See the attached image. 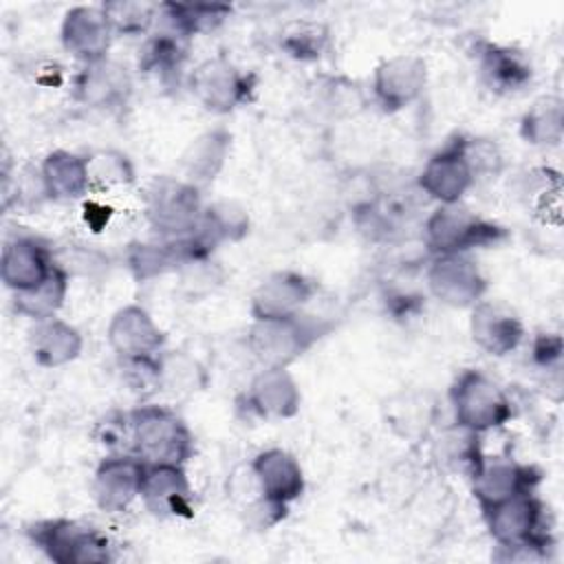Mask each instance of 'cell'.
<instances>
[{"label": "cell", "mask_w": 564, "mask_h": 564, "mask_svg": "<svg viewBox=\"0 0 564 564\" xmlns=\"http://www.w3.org/2000/svg\"><path fill=\"white\" fill-rule=\"evenodd\" d=\"M482 513L498 546H538L546 551L553 544L546 507L535 494L513 496L482 509Z\"/></svg>", "instance_id": "cell-4"}, {"label": "cell", "mask_w": 564, "mask_h": 564, "mask_svg": "<svg viewBox=\"0 0 564 564\" xmlns=\"http://www.w3.org/2000/svg\"><path fill=\"white\" fill-rule=\"evenodd\" d=\"M328 44V29L319 22H293L280 33V46L286 55L308 62L322 57Z\"/></svg>", "instance_id": "cell-34"}, {"label": "cell", "mask_w": 564, "mask_h": 564, "mask_svg": "<svg viewBox=\"0 0 564 564\" xmlns=\"http://www.w3.org/2000/svg\"><path fill=\"white\" fill-rule=\"evenodd\" d=\"M130 452L143 463L183 465L194 452L185 421L165 405H139L128 414Z\"/></svg>", "instance_id": "cell-1"}, {"label": "cell", "mask_w": 564, "mask_h": 564, "mask_svg": "<svg viewBox=\"0 0 564 564\" xmlns=\"http://www.w3.org/2000/svg\"><path fill=\"white\" fill-rule=\"evenodd\" d=\"M328 330H330L328 322L297 313L289 317L256 319L247 341L251 352L264 366L286 368Z\"/></svg>", "instance_id": "cell-2"}, {"label": "cell", "mask_w": 564, "mask_h": 564, "mask_svg": "<svg viewBox=\"0 0 564 564\" xmlns=\"http://www.w3.org/2000/svg\"><path fill=\"white\" fill-rule=\"evenodd\" d=\"M427 284L434 297L458 308L480 302L487 289V280L482 278L476 262L463 253L436 256L427 271Z\"/></svg>", "instance_id": "cell-11"}, {"label": "cell", "mask_w": 564, "mask_h": 564, "mask_svg": "<svg viewBox=\"0 0 564 564\" xmlns=\"http://www.w3.org/2000/svg\"><path fill=\"white\" fill-rule=\"evenodd\" d=\"M247 405L264 419H289L300 410V390L286 368L264 366L247 390Z\"/></svg>", "instance_id": "cell-22"}, {"label": "cell", "mask_w": 564, "mask_h": 564, "mask_svg": "<svg viewBox=\"0 0 564 564\" xmlns=\"http://www.w3.org/2000/svg\"><path fill=\"white\" fill-rule=\"evenodd\" d=\"M183 264L181 251L174 240L161 242V245H145L137 242L128 249V267L137 280H150L165 271L176 269Z\"/></svg>", "instance_id": "cell-31"}, {"label": "cell", "mask_w": 564, "mask_h": 564, "mask_svg": "<svg viewBox=\"0 0 564 564\" xmlns=\"http://www.w3.org/2000/svg\"><path fill=\"white\" fill-rule=\"evenodd\" d=\"M542 480V471L535 465L518 463L513 458H487L471 476L474 496L480 502V509L494 507L513 496L533 494Z\"/></svg>", "instance_id": "cell-10"}, {"label": "cell", "mask_w": 564, "mask_h": 564, "mask_svg": "<svg viewBox=\"0 0 564 564\" xmlns=\"http://www.w3.org/2000/svg\"><path fill=\"white\" fill-rule=\"evenodd\" d=\"M478 68L485 84L496 93L522 90L533 75L531 62L524 53L491 42H485L478 48Z\"/></svg>", "instance_id": "cell-23"}, {"label": "cell", "mask_w": 564, "mask_h": 564, "mask_svg": "<svg viewBox=\"0 0 564 564\" xmlns=\"http://www.w3.org/2000/svg\"><path fill=\"white\" fill-rule=\"evenodd\" d=\"M564 132V106L560 97L544 95L533 101L520 123V134L533 145H555Z\"/></svg>", "instance_id": "cell-30"}, {"label": "cell", "mask_w": 564, "mask_h": 564, "mask_svg": "<svg viewBox=\"0 0 564 564\" xmlns=\"http://www.w3.org/2000/svg\"><path fill=\"white\" fill-rule=\"evenodd\" d=\"M55 267L51 247L35 236H15L2 247L0 278L13 293L42 284Z\"/></svg>", "instance_id": "cell-13"}, {"label": "cell", "mask_w": 564, "mask_h": 564, "mask_svg": "<svg viewBox=\"0 0 564 564\" xmlns=\"http://www.w3.org/2000/svg\"><path fill=\"white\" fill-rule=\"evenodd\" d=\"M253 480L260 494L280 505L293 502L304 491V474L293 454L284 449H264L251 463Z\"/></svg>", "instance_id": "cell-21"}, {"label": "cell", "mask_w": 564, "mask_h": 564, "mask_svg": "<svg viewBox=\"0 0 564 564\" xmlns=\"http://www.w3.org/2000/svg\"><path fill=\"white\" fill-rule=\"evenodd\" d=\"M75 97L90 108H121L128 104L132 93L130 75L123 66L101 59L95 64H84L82 73L75 77Z\"/></svg>", "instance_id": "cell-19"}, {"label": "cell", "mask_w": 564, "mask_h": 564, "mask_svg": "<svg viewBox=\"0 0 564 564\" xmlns=\"http://www.w3.org/2000/svg\"><path fill=\"white\" fill-rule=\"evenodd\" d=\"M187 40L172 29L150 35L141 48L139 68L143 73H156L163 82L176 77L187 59Z\"/></svg>", "instance_id": "cell-27"}, {"label": "cell", "mask_w": 564, "mask_h": 564, "mask_svg": "<svg viewBox=\"0 0 564 564\" xmlns=\"http://www.w3.org/2000/svg\"><path fill=\"white\" fill-rule=\"evenodd\" d=\"M112 29L101 7H73L62 22L64 48L84 64L106 59Z\"/></svg>", "instance_id": "cell-16"}, {"label": "cell", "mask_w": 564, "mask_h": 564, "mask_svg": "<svg viewBox=\"0 0 564 564\" xmlns=\"http://www.w3.org/2000/svg\"><path fill=\"white\" fill-rule=\"evenodd\" d=\"M68 291V273L64 267H55L53 273L37 286L29 291H18L13 293V308L15 313L42 322L48 317H55L59 306L64 304Z\"/></svg>", "instance_id": "cell-29"}, {"label": "cell", "mask_w": 564, "mask_h": 564, "mask_svg": "<svg viewBox=\"0 0 564 564\" xmlns=\"http://www.w3.org/2000/svg\"><path fill=\"white\" fill-rule=\"evenodd\" d=\"M449 399L456 425L478 434L502 427L513 416L509 394L480 370L460 372L452 386Z\"/></svg>", "instance_id": "cell-3"}, {"label": "cell", "mask_w": 564, "mask_h": 564, "mask_svg": "<svg viewBox=\"0 0 564 564\" xmlns=\"http://www.w3.org/2000/svg\"><path fill=\"white\" fill-rule=\"evenodd\" d=\"M86 161H88L90 187L110 189V187L134 181V170L130 159L117 150H99L86 156Z\"/></svg>", "instance_id": "cell-35"}, {"label": "cell", "mask_w": 564, "mask_h": 564, "mask_svg": "<svg viewBox=\"0 0 564 564\" xmlns=\"http://www.w3.org/2000/svg\"><path fill=\"white\" fill-rule=\"evenodd\" d=\"M192 95L212 112H229L251 99L253 75L216 57L203 62L189 77Z\"/></svg>", "instance_id": "cell-8"}, {"label": "cell", "mask_w": 564, "mask_h": 564, "mask_svg": "<svg viewBox=\"0 0 564 564\" xmlns=\"http://www.w3.org/2000/svg\"><path fill=\"white\" fill-rule=\"evenodd\" d=\"M31 352L44 368H59L82 352V335L64 319L48 317L35 322L31 330Z\"/></svg>", "instance_id": "cell-25"}, {"label": "cell", "mask_w": 564, "mask_h": 564, "mask_svg": "<svg viewBox=\"0 0 564 564\" xmlns=\"http://www.w3.org/2000/svg\"><path fill=\"white\" fill-rule=\"evenodd\" d=\"M42 181L51 200H75L88 194V161L75 152L55 150L42 163Z\"/></svg>", "instance_id": "cell-24"}, {"label": "cell", "mask_w": 564, "mask_h": 564, "mask_svg": "<svg viewBox=\"0 0 564 564\" xmlns=\"http://www.w3.org/2000/svg\"><path fill=\"white\" fill-rule=\"evenodd\" d=\"M108 24L115 35H143L152 26L159 7L150 2H134V0H115L101 4Z\"/></svg>", "instance_id": "cell-33"}, {"label": "cell", "mask_w": 564, "mask_h": 564, "mask_svg": "<svg viewBox=\"0 0 564 564\" xmlns=\"http://www.w3.org/2000/svg\"><path fill=\"white\" fill-rule=\"evenodd\" d=\"M229 132L220 128L200 134L183 154V170L187 174V183L198 187L200 183L214 181L229 152Z\"/></svg>", "instance_id": "cell-26"}, {"label": "cell", "mask_w": 564, "mask_h": 564, "mask_svg": "<svg viewBox=\"0 0 564 564\" xmlns=\"http://www.w3.org/2000/svg\"><path fill=\"white\" fill-rule=\"evenodd\" d=\"M482 449H480V434L471 432L467 427L456 425L441 438V458L452 469H458L460 474H467L469 478L482 463Z\"/></svg>", "instance_id": "cell-32"}, {"label": "cell", "mask_w": 564, "mask_h": 564, "mask_svg": "<svg viewBox=\"0 0 564 564\" xmlns=\"http://www.w3.org/2000/svg\"><path fill=\"white\" fill-rule=\"evenodd\" d=\"M562 357V337L555 333H546L540 335L533 344V359L538 366L542 368H551L557 366Z\"/></svg>", "instance_id": "cell-36"}, {"label": "cell", "mask_w": 564, "mask_h": 564, "mask_svg": "<svg viewBox=\"0 0 564 564\" xmlns=\"http://www.w3.org/2000/svg\"><path fill=\"white\" fill-rule=\"evenodd\" d=\"M467 137H456L447 141L432 159L425 163L419 176V187L438 200L441 205H454L471 187L476 174L465 150Z\"/></svg>", "instance_id": "cell-9"}, {"label": "cell", "mask_w": 564, "mask_h": 564, "mask_svg": "<svg viewBox=\"0 0 564 564\" xmlns=\"http://www.w3.org/2000/svg\"><path fill=\"white\" fill-rule=\"evenodd\" d=\"M145 463L132 452L106 456L95 471V500L108 513H119L141 496Z\"/></svg>", "instance_id": "cell-12"}, {"label": "cell", "mask_w": 564, "mask_h": 564, "mask_svg": "<svg viewBox=\"0 0 564 564\" xmlns=\"http://www.w3.org/2000/svg\"><path fill=\"white\" fill-rule=\"evenodd\" d=\"M31 542L40 546L46 557L59 564H88L110 560L108 540L90 527L75 520H40L26 529Z\"/></svg>", "instance_id": "cell-7"}, {"label": "cell", "mask_w": 564, "mask_h": 564, "mask_svg": "<svg viewBox=\"0 0 564 564\" xmlns=\"http://www.w3.org/2000/svg\"><path fill=\"white\" fill-rule=\"evenodd\" d=\"M159 11L165 15L172 31L192 37L218 29L229 18L231 7L218 2H163Z\"/></svg>", "instance_id": "cell-28"}, {"label": "cell", "mask_w": 564, "mask_h": 564, "mask_svg": "<svg viewBox=\"0 0 564 564\" xmlns=\"http://www.w3.org/2000/svg\"><path fill=\"white\" fill-rule=\"evenodd\" d=\"M108 341L119 359L154 357L161 350L165 335L145 308L130 304L112 315L108 324Z\"/></svg>", "instance_id": "cell-18"}, {"label": "cell", "mask_w": 564, "mask_h": 564, "mask_svg": "<svg viewBox=\"0 0 564 564\" xmlns=\"http://www.w3.org/2000/svg\"><path fill=\"white\" fill-rule=\"evenodd\" d=\"M315 284L297 271L271 273L251 297L253 319H273L302 313V306L313 297Z\"/></svg>", "instance_id": "cell-17"}, {"label": "cell", "mask_w": 564, "mask_h": 564, "mask_svg": "<svg viewBox=\"0 0 564 564\" xmlns=\"http://www.w3.org/2000/svg\"><path fill=\"white\" fill-rule=\"evenodd\" d=\"M425 86V62L416 55H397L381 62L372 77L377 104L386 112L410 106Z\"/></svg>", "instance_id": "cell-14"}, {"label": "cell", "mask_w": 564, "mask_h": 564, "mask_svg": "<svg viewBox=\"0 0 564 564\" xmlns=\"http://www.w3.org/2000/svg\"><path fill=\"white\" fill-rule=\"evenodd\" d=\"M524 328L516 313L491 300H480L471 311V337L489 355H507L522 341Z\"/></svg>", "instance_id": "cell-20"}, {"label": "cell", "mask_w": 564, "mask_h": 564, "mask_svg": "<svg viewBox=\"0 0 564 564\" xmlns=\"http://www.w3.org/2000/svg\"><path fill=\"white\" fill-rule=\"evenodd\" d=\"M203 212L198 187L187 181L161 176L154 178L145 192L148 223L156 234L170 240L194 231Z\"/></svg>", "instance_id": "cell-5"}, {"label": "cell", "mask_w": 564, "mask_h": 564, "mask_svg": "<svg viewBox=\"0 0 564 564\" xmlns=\"http://www.w3.org/2000/svg\"><path fill=\"white\" fill-rule=\"evenodd\" d=\"M505 238V229L474 212L454 205H441L425 223V242L434 256L465 253L474 247H489Z\"/></svg>", "instance_id": "cell-6"}, {"label": "cell", "mask_w": 564, "mask_h": 564, "mask_svg": "<svg viewBox=\"0 0 564 564\" xmlns=\"http://www.w3.org/2000/svg\"><path fill=\"white\" fill-rule=\"evenodd\" d=\"M139 498L154 516H192V485L183 465L145 463Z\"/></svg>", "instance_id": "cell-15"}]
</instances>
